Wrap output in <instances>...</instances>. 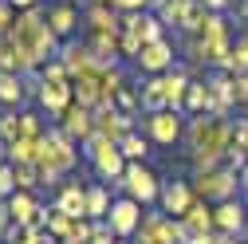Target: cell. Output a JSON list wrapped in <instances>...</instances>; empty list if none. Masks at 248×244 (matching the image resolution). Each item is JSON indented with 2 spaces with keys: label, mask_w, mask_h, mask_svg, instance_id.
Segmentation results:
<instances>
[{
  "label": "cell",
  "mask_w": 248,
  "mask_h": 244,
  "mask_svg": "<svg viewBox=\"0 0 248 244\" xmlns=\"http://www.w3.org/2000/svg\"><path fill=\"white\" fill-rule=\"evenodd\" d=\"M83 154L91 158V169H95V177L103 181V185H107V181H110V185H122V173H126V154H122V150H118V142H110V138H91L87 146H83Z\"/></svg>",
  "instance_id": "obj_1"
},
{
  "label": "cell",
  "mask_w": 248,
  "mask_h": 244,
  "mask_svg": "<svg viewBox=\"0 0 248 244\" xmlns=\"http://www.w3.org/2000/svg\"><path fill=\"white\" fill-rule=\"evenodd\" d=\"M236 185H240V173L229 169V166H217V169H201V173H193V193H197V201H209V205L232 201V197H236Z\"/></svg>",
  "instance_id": "obj_2"
},
{
  "label": "cell",
  "mask_w": 248,
  "mask_h": 244,
  "mask_svg": "<svg viewBox=\"0 0 248 244\" xmlns=\"http://www.w3.org/2000/svg\"><path fill=\"white\" fill-rule=\"evenodd\" d=\"M79 142L75 138H67L59 126H47V134H44V154H40V162L36 166H47V169H55V173H71L75 166H79Z\"/></svg>",
  "instance_id": "obj_3"
},
{
  "label": "cell",
  "mask_w": 248,
  "mask_h": 244,
  "mask_svg": "<svg viewBox=\"0 0 248 244\" xmlns=\"http://www.w3.org/2000/svg\"><path fill=\"white\" fill-rule=\"evenodd\" d=\"M126 197H134L138 205H154L162 197V181H158V173H154L146 162H130L126 166V173H122V185H118Z\"/></svg>",
  "instance_id": "obj_4"
},
{
  "label": "cell",
  "mask_w": 248,
  "mask_h": 244,
  "mask_svg": "<svg viewBox=\"0 0 248 244\" xmlns=\"http://www.w3.org/2000/svg\"><path fill=\"white\" fill-rule=\"evenodd\" d=\"M142 134L154 146H173L185 138V114L181 110H158V114H142Z\"/></svg>",
  "instance_id": "obj_5"
},
{
  "label": "cell",
  "mask_w": 248,
  "mask_h": 244,
  "mask_svg": "<svg viewBox=\"0 0 248 244\" xmlns=\"http://www.w3.org/2000/svg\"><path fill=\"white\" fill-rule=\"evenodd\" d=\"M134 244H185L181 236V225L166 213H146L142 217V229L134 232Z\"/></svg>",
  "instance_id": "obj_6"
},
{
  "label": "cell",
  "mask_w": 248,
  "mask_h": 244,
  "mask_svg": "<svg viewBox=\"0 0 248 244\" xmlns=\"http://www.w3.org/2000/svg\"><path fill=\"white\" fill-rule=\"evenodd\" d=\"M134 67H138V75H166V71H173V67H177V47H173V40L146 44L142 55L134 59Z\"/></svg>",
  "instance_id": "obj_7"
},
{
  "label": "cell",
  "mask_w": 248,
  "mask_h": 244,
  "mask_svg": "<svg viewBox=\"0 0 248 244\" xmlns=\"http://www.w3.org/2000/svg\"><path fill=\"white\" fill-rule=\"evenodd\" d=\"M142 209H146V205H138L134 197H118V201L110 205L107 225L114 229V236H118V240H126V236H134V232L142 229V217H146Z\"/></svg>",
  "instance_id": "obj_8"
},
{
  "label": "cell",
  "mask_w": 248,
  "mask_h": 244,
  "mask_svg": "<svg viewBox=\"0 0 248 244\" xmlns=\"http://www.w3.org/2000/svg\"><path fill=\"white\" fill-rule=\"evenodd\" d=\"M205 83H209V95H213L209 114L229 118V114L236 110V87H232V75H229V71H209V75H205Z\"/></svg>",
  "instance_id": "obj_9"
},
{
  "label": "cell",
  "mask_w": 248,
  "mask_h": 244,
  "mask_svg": "<svg viewBox=\"0 0 248 244\" xmlns=\"http://www.w3.org/2000/svg\"><path fill=\"white\" fill-rule=\"evenodd\" d=\"M193 201H197L193 181H162V197H158V205H162L166 217L181 221L185 213H189V205H193Z\"/></svg>",
  "instance_id": "obj_10"
},
{
  "label": "cell",
  "mask_w": 248,
  "mask_h": 244,
  "mask_svg": "<svg viewBox=\"0 0 248 244\" xmlns=\"http://www.w3.org/2000/svg\"><path fill=\"white\" fill-rule=\"evenodd\" d=\"M59 130H63L67 138H75L79 146H87L91 138H95V110L91 107H79V103H71L67 110H63V118L55 122Z\"/></svg>",
  "instance_id": "obj_11"
},
{
  "label": "cell",
  "mask_w": 248,
  "mask_h": 244,
  "mask_svg": "<svg viewBox=\"0 0 248 244\" xmlns=\"http://www.w3.org/2000/svg\"><path fill=\"white\" fill-rule=\"evenodd\" d=\"M134 122H138V118L122 114V110H114V107H99V110H95V134H99V138H110V142H122L130 130H138Z\"/></svg>",
  "instance_id": "obj_12"
},
{
  "label": "cell",
  "mask_w": 248,
  "mask_h": 244,
  "mask_svg": "<svg viewBox=\"0 0 248 244\" xmlns=\"http://www.w3.org/2000/svg\"><path fill=\"white\" fill-rule=\"evenodd\" d=\"M181 225V236H185V244H197V240H205L209 232H213V205L209 201H193L189 205V213L177 221Z\"/></svg>",
  "instance_id": "obj_13"
},
{
  "label": "cell",
  "mask_w": 248,
  "mask_h": 244,
  "mask_svg": "<svg viewBox=\"0 0 248 244\" xmlns=\"http://www.w3.org/2000/svg\"><path fill=\"white\" fill-rule=\"evenodd\" d=\"M79 20H83V12L75 8V0H55V4H47V28L59 40H75Z\"/></svg>",
  "instance_id": "obj_14"
},
{
  "label": "cell",
  "mask_w": 248,
  "mask_h": 244,
  "mask_svg": "<svg viewBox=\"0 0 248 244\" xmlns=\"http://www.w3.org/2000/svg\"><path fill=\"white\" fill-rule=\"evenodd\" d=\"M71 91H75V103H79V107H91V110L110 107V103H107V91H103V71H99V67H91L87 75L71 79Z\"/></svg>",
  "instance_id": "obj_15"
},
{
  "label": "cell",
  "mask_w": 248,
  "mask_h": 244,
  "mask_svg": "<svg viewBox=\"0 0 248 244\" xmlns=\"http://www.w3.org/2000/svg\"><path fill=\"white\" fill-rule=\"evenodd\" d=\"M36 103H40V110H47V118H63V110L75 103V91H71V83H40V91H36Z\"/></svg>",
  "instance_id": "obj_16"
},
{
  "label": "cell",
  "mask_w": 248,
  "mask_h": 244,
  "mask_svg": "<svg viewBox=\"0 0 248 244\" xmlns=\"http://www.w3.org/2000/svg\"><path fill=\"white\" fill-rule=\"evenodd\" d=\"M213 229L217 232H229V236H244V229H248V213H244V205L232 197V201H221V205H213Z\"/></svg>",
  "instance_id": "obj_17"
},
{
  "label": "cell",
  "mask_w": 248,
  "mask_h": 244,
  "mask_svg": "<svg viewBox=\"0 0 248 244\" xmlns=\"http://www.w3.org/2000/svg\"><path fill=\"white\" fill-rule=\"evenodd\" d=\"M138 99H142V114L170 110V83H166V75H142Z\"/></svg>",
  "instance_id": "obj_18"
},
{
  "label": "cell",
  "mask_w": 248,
  "mask_h": 244,
  "mask_svg": "<svg viewBox=\"0 0 248 244\" xmlns=\"http://www.w3.org/2000/svg\"><path fill=\"white\" fill-rule=\"evenodd\" d=\"M59 63L67 67L71 79H79V75H87L91 67H95V51H91L87 40H63V47H59Z\"/></svg>",
  "instance_id": "obj_19"
},
{
  "label": "cell",
  "mask_w": 248,
  "mask_h": 244,
  "mask_svg": "<svg viewBox=\"0 0 248 244\" xmlns=\"http://www.w3.org/2000/svg\"><path fill=\"white\" fill-rule=\"evenodd\" d=\"M83 24H87V32L95 36V32H122V16L103 4V0H87L83 4Z\"/></svg>",
  "instance_id": "obj_20"
},
{
  "label": "cell",
  "mask_w": 248,
  "mask_h": 244,
  "mask_svg": "<svg viewBox=\"0 0 248 244\" xmlns=\"http://www.w3.org/2000/svg\"><path fill=\"white\" fill-rule=\"evenodd\" d=\"M55 209L67 213V217L87 221V185H79V181H63L59 193H55Z\"/></svg>",
  "instance_id": "obj_21"
},
{
  "label": "cell",
  "mask_w": 248,
  "mask_h": 244,
  "mask_svg": "<svg viewBox=\"0 0 248 244\" xmlns=\"http://www.w3.org/2000/svg\"><path fill=\"white\" fill-rule=\"evenodd\" d=\"M24 99H28V79L24 75H12V71H0V107L16 110Z\"/></svg>",
  "instance_id": "obj_22"
},
{
  "label": "cell",
  "mask_w": 248,
  "mask_h": 244,
  "mask_svg": "<svg viewBox=\"0 0 248 244\" xmlns=\"http://www.w3.org/2000/svg\"><path fill=\"white\" fill-rule=\"evenodd\" d=\"M110 189L103 185V181H91L87 185V221H107V213H110Z\"/></svg>",
  "instance_id": "obj_23"
},
{
  "label": "cell",
  "mask_w": 248,
  "mask_h": 244,
  "mask_svg": "<svg viewBox=\"0 0 248 244\" xmlns=\"http://www.w3.org/2000/svg\"><path fill=\"white\" fill-rule=\"evenodd\" d=\"M213 71H229V75H244V71H248V28H244V32H236L232 51L225 55V63L213 67Z\"/></svg>",
  "instance_id": "obj_24"
},
{
  "label": "cell",
  "mask_w": 248,
  "mask_h": 244,
  "mask_svg": "<svg viewBox=\"0 0 248 244\" xmlns=\"http://www.w3.org/2000/svg\"><path fill=\"white\" fill-rule=\"evenodd\" d=\"M44 154V138H20L8 146V162L12 166H36Z\"/></svg>",
  "instance_id": "obj_25"
},
{
  "label": "cell",
  "mask_w": 248,
  "mask_h": 244,
  "mask_svg": "<svg viewBox=\"0 0 248 244\" xmlns=\"http://www.w3.org/2000/svg\"><path fill=\"white\" fill-rule=\"evenodd\" d=\"M209 103H213L209 83L205 79H193L189 83V95H185V114H209Z\"/></svg>",
  "instance_id": "obj_26"
},
{
  "label": "cell",
  "mask_w": 248,
  "mask_h": 244,
  "mask_svg": "<svg viewBox=\"0 0 248 244\" xmlns=\"http://www.w3.org/2000/svg\"><path fill=\"white\" fill-rule=\"evenodd\" d=\"M0 138H4L8 146L20 142V138H28V130H24V110H0Z\"/></svg>",
  "instance_id": "obj_27"
},
{
  "label": "cell",
  "mask_w": 248,
  "mask_h": 244,
  "mask_svg": "<svg viewBox=\"0 0 248 244\" xmlns=\"http://www.w3.org/2000/svg\"><path fill=\"white\" fill-rule=\"evenodd\" d=\"M150 138L142 134V130H130L126 138H122L118 142V150H122V154H126V162H146V154H150Z\"/></svg>",
  "instance_id": "obj_28"
},
{
  "label": "cell",
  "mask_w": 248,
  "mask_h": 244,
  "mask_svg": "<svg viewBox=\"0 0 248 244\" xmlns=\"http://www.w3.org/2000/svg\"><path fill=\"white\" fill-rule=\"evenodd\" d=\"M114 110H122V114H130V118H138L142 114V99H138V87L134 83H126L114 95Z\"/></svg>",
  "instance_id": "obj_29"
},
{
  "label": "cell",
  "mask_w": 248,
  "mask_h": 244,
  "mask_svg": "<svg viewBox=\"0 0 248 244\" xmlns=\"http://www.w3.org/2000/svg\"><path fill=\"white\" fill-rule=\"evenodd\" d=\"M75 225H79V217H67V213H59V209L51 205V217H47V232H51L55 240H67V236L75 232Z\"/></svg>",
  "instance_id": "obj_30"
},
{
  "label": "cell",
  "mask_w": 248,
  "mask_h": 244,
  "mask_svg": "<svg viewBox=\"0 0 248 244\" xmlns=\"http://www.w3.org/2000/svg\"><path fill=\"white\" fill-rule=\"evenodd\" d=\"M40 185H44V181H40V169H36V166H16V189L36 193Z\"/></svg>",
  "instance_id": "obj_31"
},
{
  "label": "cell",
  "mask_w": 248,
  "mask_h": 244,
  "mask_svg": "<svg viewBox=\"0 0 248 244\" xmlns=\"http://www.w3.org/2000/svg\"><path fill=\"white\" fill-rule=\"evenodd\" d=\"M12 193H16V166L4 162V166H0V201H8Z\"/></svg>",
  "instance_id": "obj_32"
},
{
  "label": "cell",
  "mask_w": 248,
  "mask_h": 244,
  "mask_svg": "<svg viewBox=\"0 0 248 244\" xmlns=\"http://www.w3.org/2000/svg\"><path fill=\"white\" fill-rule=\"evenodd\" d=\"M110 8L122 16V12H150L154 0H110Z\"/></svg>",
  "instance_id": "obj_33"
},
{
  "label": "cell",
  "mask_w": 248,
  "mask_h": 244,
  "mask_svg": "<svg viewBox=\"0 0 248 244\" xmlns=\"http://www.w3.org/2000/svg\"><path fill=\"white\" fill-rule=\"evenodd\" d=\"M232 87H236V107H248V71L232 75Z\"/></svg>",
  "instance_id": "obj_34"
},
{
  "label": "cell",
  "mask_w": 248,
  "mask_h": 244,
  "mask_svg": "<svg viewBox=\"0 0 248 244\" xmlns=\"http://www.w3.org/2000/svg\"><path fill=\"white\" fill-rule=\"evenodd\" d=\"M16 221H12V213H8V201H0V244L8 240V229H12Z\"/></svg>",
  "instance_id": "obj_35"
},
{
  "label": "cell",
  "mask_w": 248,
  "mask_h": 244,
  "mask_svg": "<svg viewBox=\"0 0 248 244\" xmlns=\"http://www.w3.org/2000/svg\"><path fill=\"white\" fill-rule=\"evenodd\" d=\"M197 244H240V240H236V236H229V232H217V229H213V232H209L205 240H197Z\"/></svg>",
  "instance_id": "obj_36"
},
{
  "label": "cell",
  "mask_w": 248,
  "mask_h": 244,
  "mask_svg": "<svg viewBox=\"0 0 248 244\" xmlns=\"http://www.w3.org/2000/svg\"><path fill=\"white\" fill-rule=\"evenodd\" d=\"M201 4H205L209 12H229V8H232V0H201Z\"/></svg>",
  "instance_id": "obj_37"
},
{
  "label": "cell",
  "mask_w": 248,
  "mask_h": 244,
  "mask_svg": "<svg viewBox=\"0 0 248 244\" xmlns=\"http://www.w3.org/2000/svg\"><path fill=\"white\" fill-rule=\"evenodd\" d=\"M16 12H28V8H40V0H8Z\"/></svg>",
  "instance_id": "obj_38"
},
{
  "label": "cell",
  "mask_w": 248,
  "mask_h": 244,
  "mask_svg": "<svg viewBox=\"0 0 248 244\" xmlns=\"http://www.w3.org/2000/svg\"><path fill=\"white\" fill-rule=\"evenodd\" d=\"M4 162H8V142L0 138V166H4Z\"/></svg>",
  "instance_id": "obj_39"
},
{
  "label": "cell",
  "mask_w": 248,
  "mask_h": 244,
  "mask_svg": "<svg viewBox=\"0 0 248 244\" xmlns=\"http://www.w3.org/2000/svg\"><path fill=\"white\" fill-rule=\"evenodd\" d=\"M240 189H244V209H248V185H240Z\"/></svg>",
  "instance_id": "obj_40"
},
{
  "label": "cell",
  "mask_w": 248,
  "mask_h": 244,
  "mask_svg": "<svg viewBox=\"0 0 248 244\" xmlns=\"http://www.w3.org/2000/svg\"><path fill=\"white\" fill-rule=\"evenodd\" d=\"M83 4H87V0H83ZM103 4H110V0H103Z\"/></svg>",
  "instance_id": "obj_41"
}]
</instances>
